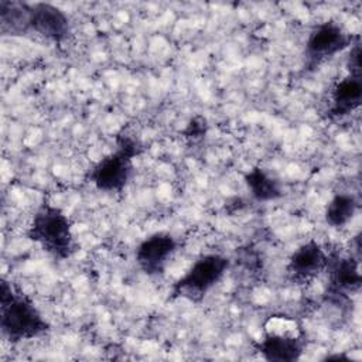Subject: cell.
Segmentation results:
<instances>
[{
  "instance_id": "52a82bcc",
  "label": "cell",
  "mask_w": 362,
  "mask_h": 362,
  "mask_svg": "<svg viewBox=\"0 0 362 362\" xmlns=\"http://www.w3.org/2000/svg\"><path fill=\"white\" fill-rule=\"evenodd\" d=\"M328 257L321 243L313 239L307 240L291 253L287 263V274L297 284L311 283L327 269Z\"/></svg>"
},
{
  "instance_id": "6da1fadb",
  "label": "cell",
  "mask_w": 362,
  "mask_h": 362,
  "mask_svg": "<svg viewBox=\"0 0 362 362\" xmlns=\"http://www.w3.org/2000/svg\"><path fill=\"white\" fill-rule=\"evenodd\" d=\"M0 328L10 342H21L41 337L49 329V324L30 296L1 280Z\"/></svg>"
},
{
  "instance_id": "7a4b0ae2",
  "label": "cell",
  "mask_w": 362,
  "mask_h": 362,
  "mask_svg": "<svg viewBox=\"0 0 362 362\" xmlns=\"http://www.w3.org/2000/svg\"><path fill=\"white\" fill-rule=\"evenodd\" d=\"M27 236L58 260L71 257L76 250L71 219L62 209L49 202L41 204L34 212Z\"/></svg>"
},
{
  "instance_id": "5bb4252c",
  "label": "cell",
  "mask_w": 362,
  "mask_h": 362,
  "mask_svg": "<svg viewBox=\"0 0 362 362\" xmlns=\"http://www.w3.org/2000/svg\"><path fill=\"white\" fill-rule=\"evenodd\" d=\"M358 211V199L352 194H337L325 206V222L334 228L345 226Z\"/></svg>"
},
{
  "instance_id": "ba28073f",
  "label": "cell",
  "mask_w": 362,
  "mask_h": 362,
  "mask_svg": "<svg viewBox=\"0 0 362 362\" xmlns=\"http://www.w3.org/2000/svg\"><path fill=\"white\" fill-rule=\"evenodd\" d=\"M30 31L52 42H64L71 35V21L59 7L51 3H35L30 6Z\"/></svg>"
},
{
  "instance_id": "30bf717a",
  "label": "cell",
  "mask_w": 362,
  "mask_h": 362,
  "mask_svg": "<svg viewBox=\"0 0 362 362\" xmlns=\"http://www.w3.org/2000/svg\"><path fill=\"white\" fill-rule=\"evenodd\" d=\"M329 273L331 290L335 294L352 293L361 287L359 262L352 256H329L327 269Z\"/></svg>"
},
{
  "instance_id": "277c9868",
  "label": "cell",
  "mask_w": 362,
  "mask_h": 362,
  "mask_svg": "<svg viewBox=\"0 0 362 362\" xmlns=\"http://www.w3.org/2000/svg\"><path fill=\"white\" fill-rule=\"evenodd\" d=\"M229 263V259L219 253L199 256L173 284L171 297L185 298L192 303L201 301L225 276Z\"/></svg>"
},
{
  "instance_id": "2e32d148",
  "label": "cell",
  "mask_w": 362,
  "mask_h": 362,
  "mask_svg": "<svg viewBox=\"0 0 362 362\" xmlns=\"http://www.w3.org/2000/svg\"><path fill=\"white\" fill-rule=\"evenodd\" d=\"M351 51H349V57H348V61H346V65H348V74L351 75H356V76H362V64H361V41H359V37L355 38L354 44L349 47Z\"/></svg>"
},
{
  "instance_id": "9a60e30c",
  "label": "cell",
  "mask_w": 362,
  "mask_h": 362,
  "mask_svg": "<svg viewBox=\"0 0 362 362\" xmlns=\"http://www.w3.org/2000/svg\"><path fill=\"white\" fill-rule=\"evenodd\" d=\"M263 335L304 338V331L297 318L279 313V314H272L264 320Z\"/></svg>"
},
{
  "instance_id": "9c48e42d",
  "label": "cell",
  "mask_w": 362,
  "mask_h": 362,
  "mask_svg": "<svg viewBox=\"0 0 362 362\" xmlns=\"http://www.w3.org/2000/svg\"><path fill=\"white\" fill-rule=\"evenodd\" d=\"M362 76L348 74L339 79L329 92L328 115L341 119L355 112L362 102Z\"/></svg>"
},
{
  "instance_id": "8fae6325",
  "label": "cell",
  "mask_w": 362,
  "mask_h": 362,
  "mask_svg": "<svg viewBox=\"0 0 362 362\" xmlns=\"http://www.w3.org/2000/svg\"><path fill=\"white\" fill-rule=\"evenodd\" d=\"M256 351L263 359L272 362H293L300 359L304 351V338L263 335L256 344Z\"/></svg>"
},
{
  "instance_id": "5b68a950",
  "label": "cell",
  "mask_w": 362,
  "mask_h": 362,
  "mask_svg": "<svg viewBox=\"0 0 362 362\" xmlns=\"http://www.w3.org/2000/svg\"><path fill=\"white\" fill-rule=\"evenodd\" d=\"M356 38V37H355ZM355 38L338 23L327 20L317 24L305 41V57L310 65H318L348 49Z\"/></svg>"
},
{
  "instance_id": "3957f363",
  "label": "cell",
  "mask_w": 362,
  "mask_h": 362,
  "mask_svg": "<svg viewBox=\"0 0 362 362\" xmlns=\"http://www.w3.org/2000/svg\"><path fill=\"white\" fill-rule=\"evenodd\" d=\"M141 144L137 139L122 134L117 148L100 158L89 171V181L100 191L120 192L132 178L133 157L139 156Z\"/></svg>"
},
{
  "instance_id": "8992f818",
  "label": "cell",
  "mask_w": 362,
  "mask_h": 362,
  "mask_svg": "<svg viewBox=\"0 0 362 362\" xmlns=\"http://www.w3.org/2000/svg\"><path fill=\"white\" fill-rule=\"evenodd\" d=\"M175 250L177 239L171 233L156 232L139 243L134 252V259L143 273L157 276L165 270V266Z\"/></svg>"
},
{
  "instance_id": "7c38bea8",
  "label": "cell",
  "mask_w": 362,
  "mask_h": 362,
  "mask_svg": "<svg viewBox=\"0 0 362 362\" xmlns=\"http://www.w3.org/2000/svg\"><path fill=\"white\" fill-rule=\"evenodd\" d=\"M30 6L20 1L0 0V25L3 33L20 35L30 31Z\"/></svg>"
},
{
  "instance_id": "4fadbf2b",
  "label": "cell",
  "mask_w": 362,
  "mask_h": 362,
  "mask_svg": "<svg viewBox=\"0 0 362 362\" xmlns=\"http://www.w3.org/2000/svg\"><path fill=\"white\" fill-rule=\"evenodd\" d=\"M245 182L257 201L267 202L274 201L281 197V189L279 182L262 167H253L245 174Z\"/></svg>"
}]
</instances>
